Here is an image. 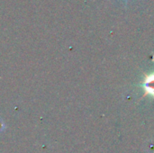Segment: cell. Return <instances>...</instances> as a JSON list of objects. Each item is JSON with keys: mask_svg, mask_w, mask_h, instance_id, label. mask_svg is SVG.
I'll use <instances>...</instances> for the list:
<instances>
[{"mask_svg": "<svg viewBox=\"0 0 154 153\" xmlns=\"http://www.w3.org/2000/svg\"><path fill=\"white\" fill-rule=\"evenodd\" d=\"M143 86L144 88L143 96H146L148 95L154 96V73L149 74V75L145 74Z\"/></svg>", "mask_w": 154, "mask_h": 153, "instance_id": "6da1fadb", "label": "cell"}, {"mask_svg": "<svg viewBox=\"0 0 154 153\" xmlns=\"http://www.w3.org/2000/svg\"><path fill=\"white\" fill-rule=\"evenodd\" d=\"M3 127H4V124H3V123H2V122L0 121V131H2Z\"/></svg>", "mask_w": 154, "mask_h": 153, "instance_id": "7a4b0ae2", "label": "cell"}]
</instances>
